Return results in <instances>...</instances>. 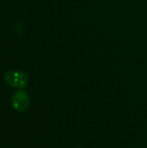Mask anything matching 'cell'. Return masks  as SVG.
Wrapping results in <instances>:
<instances>
[{
  "instance_id": "2",
  "label": "cell",
  "mask_w": 147,
  "mask_h": 148,
  "mask_svg": "<svg viewBox=\"0 0 147 148\" xmlns=\"http://www.w3.org/2000/svg\"><path fill=\"white\" fill-rule=\"evenodd\" d=\"M29 105V95L23 89L16 91L11 96V106L17 112L25 111Z\"/></svg>"
},
{
  "instance_id": "3",
  "label": "cell",
  "mask_w": 147,
  "mask_h": 148,
  "mask_svg": "<svg viewBox=\"0 0 147 148\" xmlns=\"http://www.w3.org/2000/svg\"><path fill=\"white\" fill-rule=\"evenodd\" d=\"M74 148H84V147H74Z\"/></svg>"
},
{
  "instance_id": "1",
  "label": "cell",
  "mask_w": 147,
  "mask_h": 148,
  "mask_svg": "<svg viewBox=\"0 0 147 148\" xmlns=\"http://www.w3.org/2000/svg\"><path fill=\"white\" fill-rule=\"evenodd\" d=\"M3 80L8 85L21 89L26 88L29 82L28 75L24 72L16 69L7 71L3 75Z\"/></svg>"
}]
</instances>
